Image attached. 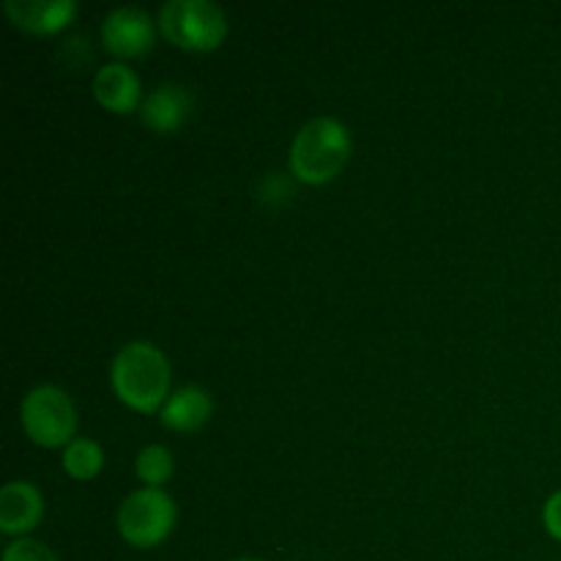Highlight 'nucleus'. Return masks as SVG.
I'll list each match as a JSON object with an SVG mask.
<instances>
[{
	"instance_id": "nucleus-1",
	"label": "nucleus",
	"mask_w": 561,
	"mask_h": 561,
	"mask_svg": "<svg viewBox=\"0 0 561 561\" xmlns=\"http://www.w3.org/2000/svg\"><path fill=\"white\" fill-rule=\"evenodd\" d=\"M110 383L121 403L142 414H153L168 400V356L153 343H142V340L124 345L110 365Z\"/></svg>"
},
{
	"instance_id": "nucleus-2",
	"label": "nucleus",
	"mask_w": 561,
	"mask_h": 561,
	"mask_svg": "<svg viewBox=\"0 0 561 561\" xmlns=\"http://www.w3.org/2000/svg\"><path fill=\"white\" fill-rule=\"evenodd\" d=\"M351 135L343 121L337 118H312L296 135L290 146V170L299 181L310 186L329 184L340 170L348 164Z\"/></svg>"
},
{
	"instance_id": "nucleus-3",
	"label": "nucleus",
	"mask_w": 561,
	"mask_h": 561,
	"mask_svg": "<svg viewBox=\"0 0 561 561\" xmlns=\"http://www.w3.org/2000/svg\"><path fill=\"white\" fill-rule=\"evenodd\" d=\"M20 422L22 431L27 433L36 447L55 449L69 447L75 442L77 431V411L69 394L53 383H42L33 387L31 392L22 398L20 405Z\"/></svg>"
},
{
	"instance_id": "nucleus-4",
	"label": "nucleus",
	"mask_w": 561,
	"mask_h": 561,
	"mask_svg": "<svg viewBox=\"0 0 561 561\" xmlns=\"http://www.w3.org/2000/svg\"><path fill=\"white\" fill-rule=\"evenodd\" d=\"M162 33L192 53L217 49L228 36L225 11L211 0H168L159 11Z\"/></svg>"
},
{
	"instance_id": "nucleus-5",
	"label": "nucleus",
	"mask_w": 561,
	"mask_h": 561,
	"mask_svg": "<svg viewBox=\"0 0 561 561\" xmlns=\"http://www.w3.org/2000/svg\"><path fill=\"white\" fill-rule=\"evenodd\" d=\"M175 502L162 488L129 493L118 510V531L129 546L153 548L168 540L175 526Z\"/></svg>"
},
{
	"instance_id": "nucleus-6",
	"label": "nucleus",
	"mask_w": 561,
	"mask_h": 561,
	"mask_svg": "<svg viewBox=\"0 0 561 561\" xmlns=\"http://www.w3.org/2000/svg\"><path fill=\"white\" fill-rule=\"evenodd\" d=\"M102 42L104 49L118 58H142L151 53L157 42L153 20L142 9L135 5H121L110 11L107 20L102 22Z\"/></svg>"
},
{
	"instance_id": "nucleus-7",
	"label": "nucleus",
	"mask_w": 561,
	"mask_h": 561,
	"mask_svg": "<svg viewBox=\"0 0 561 561\" xmlns=\"http://www.w3.org/2000/svg\"><path fill=\"white\" fill-rule=\"evenodd\" d=\"M44 515V499L31 482H5L0 488V531L3 535H27L36 529Z\"/></svg>"
},
{
	"instance_id": "nucleus-8",
	"label": "nucleus",
	"mask_w": 561,
	"mask_h": 561,
	"mask_svg": "<svg viewBox=\"0 0 561 561\" xmlns=\"http://www.w3.org/2000/svg\"><path fill=\"white\" fill-rule=\"evenodd\" d=\"M5 14L27 33H58L75 20V0H5Z\"/></svg>"
},
{
	"instance_id": "nucleus-9",
	"label": "nucleus",
	"mask_w": 561,
	"mask_h": 561,
	"mask_svg": "<svg viewBox=\"0 0 561 561\" xmlns=\"http://www.w3.org/2000/svg\"><path fill=\"white\" fill-rule=\"evenodd\" d=\"M140 77L126 64H107L93 77V96L110 113H131L140 104Z\"/></svg>"
},
{
	"instance_id": "nucleus-10",
	"label": "nucleus",
	"mask_w": 561,
	"mask_h": 561,
	"mask_svg": "<svg viewBox=\"0 0 561 561\" xmlns=\"http://www.w3.org/2000/svg\"><path fill=\"white\" fill-rule=\"evenodd\" d=\"M192 110V93L184 85H173V82H164L157 91L148 93V99L142 102V124L148 126L157 135H173L175 129H181V124L186 121Z\"/></svg>"
},
{
	"instance_id": "nucleus-11",
	"label": "nucleus",
	"mask_w": 561,
	"mask_h": 561,
	"mask_svg": "<svg viewBox=\"0 0 561 561\" xmlns=\"http://www.w3.org/2000/svg\"><path fill=\"white\" fill-rule=\"evenodd\" d=\"M214 414V400L211 394L203 387H181L164 400L162 405V425L170 427V431L192 433L201 431Z\"/></svg>"
},
{
	"instance_id": "nucleus-12",
	"label": "nucleus",
	"mask_w": 561,
	"mask_h": 561,
	"mask_svg": "<svg viewBox=\"0 0 561 561\" xmlns=\"http://www.w3.org/2000/svg\"><path fill=\"white\" fill-rule=\"evenodd\" d=\"M104 466V449L93 438H75L64 449V471L71 480H93Z\"/></svg>"
},
{
	"instance_id": "nucleus-13",
	"label": "nucleus",
	"mask_w": 561,
	"mask_h": 561,
	"mask_svg": "<svg viewBox=\"0 0 561 561\" xmlns=\"http://www.w3.org/2000/svg\"><path fill=\"white\" fill-rule=\"evenodd\" d=\"M135 471L146 482V488H162L175 474V460L168 447H162V444H148L137 455Z\"/></svg>"
},
{
	"instance_id": "nucleus-14",
	"label": "nucleus",
	"mask_w": 561,
	"mask_h": 561,
	"mask_svg": "<svg viewBox=\"0 0 561 561\" xmlns=\"http://www.w3.org/2000/svg\"><path fill=\"white\" fill-rule=\"evenodd\" d=\"M3 561H58V557L44 542L31 540V537H20V540H14L5 548Z\"/></svg>"
},
{
	"instance_id": "nucleus-15",
	"label": "nucleus",
	"mask_w": 561,
	"mask_h": 561,
	"mask_svg": "<svg viewBox=\"0 0 561 561\" xmlns=\"http://www.w3.org/2000/svg\"><path fill=\"white\" fill-rule=\"evenodd\" d=\"M542 524H546L548 535L561 542V491L553 493V496L546 502V510H542Z\"/></svg>"
},
{
	"instance_id": "nucleus-16",
	"label": "nucleus",
	"mask_w": 561,
	"mask_h": 561,
	"mask_svg": "<svg viewBox=\"0 0 561 561\" xmlns=\"http://www.w3.org/2000/svg\"><path fill=\"white\" fill-rule=\"evenodd\" d=\"M233 561H257V559H233Z\"/></svg>"
}]
</instances>
